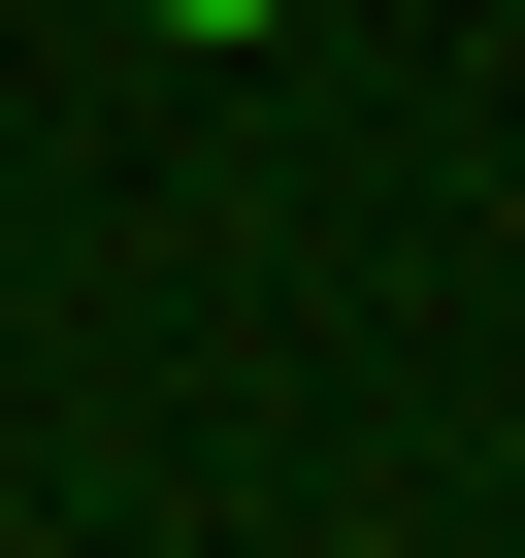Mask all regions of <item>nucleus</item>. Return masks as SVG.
Here are the masks:
<instances>
[{
	"label": "nucleus",
	"mask_w": 525,
	"mask_h": 558,
	"mask_svg": "<svg viewBox=\"0 0 525 558\" xmlns=\"http://www.w3.org/2000/svg\"><path fill=\"white\" fill-rule=\"evenodd\" d=\"M132 34H164V66H262V34H296V0H132Z\"/></svg>",
	"instance_id": "f257e3e1"
}]
</instances>
